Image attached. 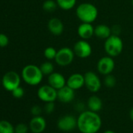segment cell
Returning <instances> with one entry per match:
<instances>
[{"label": "cell", "instance_id": "ba28073f", "mask_svg": "<svg viewBox=\"0 0 133 133\" xmlns=\"http://www.w3.org/2000/svg\"><path fill=\"white\" fill-rule=\"evenodd\" d=\"M74 52L76 56L81 59H86L89 57L92 52V48L87 40L81 39L76 42L73 47Z\"/></svg>", "mask_w": 133, "mask_h": 133}, {"label": "cell", "instance_id": "8fae6325", "mask_svg": "<svg viewBox=\"0 0 133 133\" xmlns=\"http://www.w3.org/2000/svg\"><path fill=\"white\" fill-rule=\"evenodd\" d=\"M78 126V121L73 115H65L60 117L57 122V127L63 131H71Z\"/></svg>", "mask_w": 133, "mask_h": 133}, {"label": "cell", "instance_id": "d6a6232c", "mask_svg": "<svg viewBox=\"0 0 133 133\" xmlns=\"http://www.w3.org/2000/svg\"><path fill=\"white\" fill-rule=\"evenodd\" d=\"M103 133H115V132L114 131H112V130H107Z\"/></svg>", "mask_w": 133, "mask_h": 133}, {"label": "cell", "instance_id": "5b68a950", "mask_svg": "<svg viewBox=\"0 0 133 133\" xmlns=\"http://www.w3.org/2000/svg\"><path fill=\"white\" fill-rule=\"evenodd\" d=\"M75 56V54L73 49L69 47H63L57 50V53L54 60L57 65L60 66H66L72 63Z\"/></svg>", "mask_w": 133, "mask_h": 133}, {"label": "cell", "instance_id": "603a6c76", "mask_svg": "<svg viewBox=\"0 0 133 133\" xmlns=\"http://www.w3.org/2000/svg\"><path fill=\"white\" fill-rule=\"evenodd\" d=\"M57 3L56 1L54 0H45L43 3L42 9L46 12H53L57 8Z\"/></svg>", "mask_w": 133, "mask_h": 133}, {"label": "cell", "instance_id": "e0dca14e", "mask_svg": "<svg viewBox=\"0 0 133 133\" xmlns=\"http://www.w3.org/2000/svg\"><path fill=\"white\" fill-rule=\"evenodd\" d=\"M95 28L90 23H82L78 28V36L84 40H88L94 35Z\"/></svg>", "mask_w": 133, "mask_h": 133}, {"label": "cell", "instance_id": "f546056e", "mask_svg": "<svg viewBox=\"0 0 133 133\" xmlns=\"http://www.w3.org/2000/svg\"><path fill=\"white\" fill-rule=\"evenodd\" d=\"M31 113L34 116H40V114L42 113V108L38 105H35L31 107Z\"/></svg>", "mask_w": 133, "mask_h": 133}, {"label": "cell", "instance_id": "277c9868", "mask_svg": "<svg viewBox=\"0 0 133 133\" xmlns=\"http://www.w3.org/2000/svg\"><path fill=\"white\" fill-rule=\"evenodd\" d=\"M124 43L119 35H111L105 40L104 50L107 56L113 58L118 56L123 51Z\"/></svg>", "mask_w": 133, "mask_h": 133}, {"label": "cell", "instance_id": "7402d4cb", "mask_svg": "<svg viewBox=\"0 0 133 133\" xmlns=\"http://www.w3.org/2000/svg\"><path fill=\"white\" fill-rule=\"evenodd\" d=\"M39 68L44 75H49L52 72H54V66L49 61L44 62L43 63H42Z\"/></svg>", "mask_w": 133, "mask_h": 133}, {"label": "cell", "instance_id": "5bb4252c", "mask_svg": "<svg viewBox=\"0 0 133 133\" xmlns=\"http://www.w3.org/2000/svg\"><path fill=\"white\" fill-rule=\"evenodd\" d=\"M48 84L56 90L63 88L66 85V79L59 72H52L48 75Z\"/></svg>", "mask_w": 133, "mask_h": 133}, {"label": "cell", "instance_id": "7c38bea8", "mask_svg": "<svg viewBox=\"0 0 133 133\" xmlns=\"http://www.w3.org/2000/svg\"><path fill=\"white\" fill-rule=\"evenodd\" d=\"M75 96V90L65 85L57 90V99L63 103H68L74 100Z\"/></svg>", "mask_w": 133, "mask_h": 133}, {"label": "cell", "instance_id": "4316f807", "mask_svg": "<svg viewBox=\"0 0 133 133\" xmlns=\"http://www.w3.org/2000/svg\"><path fill=\"white\" fill-rule=\"evenodd\" d=\"M12 95L14 98H17V99H21L24 96V90L23 88H21V86L16 88L15 89H14L12 91Z\"/></svg>", "mask_w": 133, "mask_h": 133}, {"label": "cell", "instance_id": "ffe728a7", "mask_svg": "<svg viewBox=\"0 0 133 133\" xmlns=\"http://www.w3.org/2000/svg\"><path fill=\"white\" fill-rule=\"evenodd\" d=\"M56 1L59 9L66 11L72 10L77 3V0H56Z\"/></svg>", "mask_w": 133, "mask_h": 133}, {"label": "cell", "instance_id": "cb8c5ba5", "mask_svg": "<svg viewBox=\"0 0 133 133\" xmlns=\"http://www.w3.org/2000/svg\"><path fill=\"white\" fill-rule=\"evenodd\" d=\"M56 53H57V50L54 47H52V46H49L45 48L44 50V56L48 60L55 59Z\"/></svg>", "mask_w": 133, "mask_h": 133}, {"label": "cell", "instance_id": "6da1fadb", "mask_svg": "<svg viewBox=\"0 0 133 133\" xmlns=\"http://www.w3.org/2000/svg\"><path fill=\"white\" fill-rule=\"evenodd\" d=\"M77 128L82 133H97L102 126L99 115L92 110L82 111L77 118Z\"/></svg>", "mask_w": 133, "mask_h": 133}, {"label": "cell", "instance_id": "3957f363", "mask_svg": "<svg viewBox=\"0 0 133 133\" xmlns=\"http://www.w3.org/2000/svg\"><path fill=\"white\" fill-rule=\"evenodd\" d=\"M43 75L40 68L33 64L25 66L22 71V78L24 81L30 85H37L40 84L43 78Z\"/></svg>", "mask_w": 133, "mask_h": 133}, {"label": "cell", "instance_id": "d6986e66", "mask_svg": "<svg viewBox=\"0 0 133 133\" xmlns=\"http://www.w3.org/2000/svg\"><path fill=\"white\" fill-rule=\"evenodd\" d=\"M87 106H88L89 110L97 113L102 109L103 102H102V99L99 96L94 95L89 98L88 102H87Z\"/></svg>", "mask_w": 133, "mask_h": 133}, {"label": "cell", "instance_id": "1f68e13d", "mask_svg": "<svg viewBox=\"0 0 133 133\" xmlns=\"http://www.w3.org/2000/svg\"><path fill=\"white\" fill-rule=\"evenodd\" d=\"M129 115H130V118H131V120L133 121V108H131V109L130 113H129Z\"/></svg>", "mask_w": 133, "mask_h": 133}, {"label": "cell", "instance_id": "4fadbf2b", "mask_svg": "<svg viewBox=\"0 0 133 133\" xmlns=\"http://www.w3.org/2000/svg\"><path fill=\"white\" fill-rule=\"evenodd\" d=\"M66 85L74 90H78L85 86L84 75L80 73H74L71 75L66 79Z\"/></svg>", "mask_w": 133, "mask_h": 133}, {"label": "cell", "instance_id": "e575fe53", "mask_svg": "<svg viewBox=\"0 0 133 133\" xmlns=\"http://www.w3.org/2000/svg\"><path fill=\"white\" fill-rule=\"evenodd\" d=\"M0 83H1V82H0Z\"/></svg>", "mask_w": 133, "mask_h": 133}, {"label": "cell", "instance_id": "83f0119b", "mask_svg": "<svg viewBox=\"0 0 133 133\" xmlns=\"http://www.w3.org/2000/svg\"><path fill=\"white\" fill-rule=\"evenodd\" d=\"M44 110L46 114H51L55 110V104L54 102H48L45 103V105L44 107Z\"/></svg>", "mask_w": 133, "mask_h": 133}, {"label": "cell", "instance_id": "44dd1931", "mask_svg": "<svg viewBox=\"0 0 133 133\" xmlns=\"http://www.w3.org/2000/svg\"><path fill=\"white\" fill-rule=\"evenodd\" d=\"M0 133H15L14 127L8 121H0Z\"/></svg>", "mask_w": 133, "mask_h": 133}, {"label": "cell", "instance_id": "836d02e7", "mask_svg": "<svg viewBox=\"0 0 133 133\" xmlns=\"http://www.w3.org/2000/svg\"><path fill=\"white\" fill-rule=\"evenodd\" d=\"M131 4H132V6H133V0H131Z\"/></svg>", "mask_w": 133, "mask_h": 133}, {"label": "cell", "instance_id": "ac0fdd59", "mask_svg": "<svg viewBox=\"0 0 133 133\" xmlns=\"http://www.w3.org/2000/svg\"><path fill=\"white\" fill-rule=\"evenodd\" d=\"M111 35H112L111 28H110L107 24H98L95 27L94 35L99 39L106 40Z\"/></svg>", "mask_w": 133, "mask_h": 133}, {"label": "cell", "instance_id": "d4e9b609", "mask_svg": "<svg viewBox=\"0 0 133 133\" xmlns=\"http://www.w3.org/2000/svg\"><path fill=\"white\" fill-rule=\"evenodd\" d=\"M117 80L116 78L112 75L111 74L105 75V78L103 79V84L107 88H114L116 85Z\"/></svg>", "mask_w": 133, "mask_h": 133}, {"label": "cell", "instance_id": "4dcf8cb0", "mask_svg": "<svg viewBox=\"0 0 133 133\" xmlns=\"http://www.w3.org/2000/svg\"><path fill=\"white\" fill-rule=\"evenodd\" d=\"M111 31H112V35H119V34L121 33V28L119 25H114L111 28Z\"/></svg>", "mask_w": 133, "mask_h": 133}, {"label": "cell", "instance_id": "8992f818", "mask_svg": "<svg viewBox=\"0 0 133 133\" xmlns=\"http://www.w3.org/2000/svg\"><path fill=\"white\" fill-rule=\"evenodd\" d=\"M97 71L102 75H107L111 74L115 68V61L113 57L105 56L101 57L97 62Z\"/></svg>", "mask_w": 133, "mask_h": 133}, {"label": "cell", "instance_id": "f1b7e54d", "mask_svg": "<svg viewBox=\"0 0 133 133\" xmlns=\"http://www.w3.org/2000/svg\"><path fill=\"white\" fill-rule=\"evenodd\" d=\"M9 44V38L4 34H0V47H6Z\"/></svg>", "mask_w": 133, "mask_h": 133}, {"label": "cell", "instance_id": "484cf974", "mask_svg": "<svg viewBox=\"0 0 133 133\" xmlns=\"http://www.w3.org/2000/svg\"><path fill=\"white\" fill-rule=\"evenodd\" d=\"M14 131L15 133H28V127L24 123H20L14 128Z\"/></svg>", "mask_w": 133, "mask_h": 133}, {"label": "cell", "instance_id": "9c48e42d", "mask_svg": "<svg viewBox=\"0 0 133 133\" xmlns=\"http://www.w3.org/2000/svg\"><path fill=\"white\" fill-rule=\"evenodd\" d=\"M37 94L38 97L45 103L54 102L57 99V90L49 84L41 86Z\"/></svg>", "mask_w": 133, "mask_h": 133}, {"label": "cell", "instance_id": "9a60e30c", "mask_svg": "<svg viewBox=\"0 0 133 133\" xmlns=\"http://www.w3.org/2000/svg\"><path fill=\"white\" fill-rule=\"evenodd\" d=\"M46 128V121L41 116H35L29 123V128L33 133H42Z\"/></svg>", "mask_w": 133, "mask_h": 133}, {"label": "cell", "instance_id": "2e32d148", "mask_svg": "<svg viewBox=\"0 0 133 133\" xmlns=\"http://www.w3.org/2000/svg\"><path fill=\"white\" fill-rule=\"evenodd\" d=\"M48 29L52 35L59 36L63 34L64 31V25L60 19L52 17L48 22Z\"/></svg>", "mask_w": 133, "mask_h": 133}, {"label": "cell", "instance_id": "7a4b0ae2", "mask_svg": "<svg viewBox=\"0 0 133 133\" xmlns=\"http://www.w3.org/2000/svg\"><path fill=\"white\" fill-rule=\"evenodd\" d=\"M98 9L89 3H83L76 8V16L82 23L92 24L98 17Z\"/></svg>", "mask_w": 133, "mask_h": 133}, {"label": "cell", "instance_id": "30bf717a", "mask_svg": "<svg viewBox=\"0 0 133 133\" xmlns=\"http://www.w3.org/2000/svg\"><path fill=\"white\" fill-rule=\"evenodd\" d=\"M2 83L3 87L10 92H12L14 89L20 86L21 78L19 75L14 71H10L5 74L3 78Z\"/></svg>", "mask_w": 133, "mask_h": 133}, {"label": "cell", "instance_id": "52a82bcc", "mask_svg": "<svg viewBox=\"0 0 133 133\" xmlns=\"http://www.w3.org/2000/svg\"><path fill=\"white\" fill-rule=\"evenodd\" d=\"M85 86L91 92L96 93L101 89L102 83L99 77L93 71H87L84 75Z\"/></svg>", "mask_w": 133, "mask_h": 133}]
</instances>
